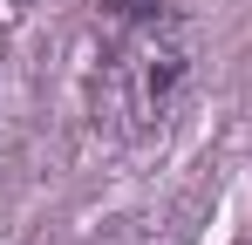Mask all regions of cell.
Listing matches in <instances>:
<instances>
[{
    "instance_id": "obj_1",
    "label": "cell",
    "mask_w": 252,
    "mask_h": 245,
    "mask_svg": "<svg viewBox=\"0 0 252 245\" xmlns=\"http://www.w3.org/2000/svg\"><path fill=\"white\" fill-rule=\"evenodd\" d=\"M191 75H198V28H191V14L170 7V0H123L116 28L102 41L95 82H89L95 129H109L116 143L157 136L177 116Z\"/></svg>"
}]
</instances>
